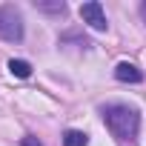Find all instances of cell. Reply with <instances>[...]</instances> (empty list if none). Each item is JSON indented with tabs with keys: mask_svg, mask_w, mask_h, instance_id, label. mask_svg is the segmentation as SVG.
I'll return each mask as SVG.
<instances>
[{
	"mask_svg": "<svg viewBox=\"0 0 146 146\" xmlns=\"http://www.w3.org/2000/svg\"><path fill=\"white\" fill-rule=\"evenodd\" d=\"M20 146H43V143H40L37 137H32V135H26V137L20 140Z\"/></svg>",
	"mask_w": 146,
	"mask_h": 146,
	"instance_id": "obj_8",
	"label": "cell"
},
{
	"mask_svg": "<svg viewBox=\"0 0 146 146\" xmlns=\"http://www.w3.org/2000/svg\"><path fill=\"white\" fill-rule=\"evenodd\" d=\"M35 9L37 12H49V15H63L66 3L63 0H35Z\"/></svg>",
	"mask_w": 146,
	"mask_h": 146,
	"instance_id": "obj_5",
	"label": "cell"
},
{
	"mask_svg": "<svg viewBox=\"0 0 146 146\" xmlns=\"http://www.w3.org/2000/svg\"><path fill=\"white\" fill-rule=\"evenodd\" d=\"M26 35V26H23V15L15 9V6H0V37L6 43H20Z\"/></svg>",
	"mask_w": 146,
	"mask_h": 146,
	"instance_id": "obj_2",
	"label": "cell"
},
{
	"mask_svg": "<svg viewBox=\"0 0 146 146\" xmlns=\"http://www.w3.org/2000/svg\"><path fill=\"white\" fill-rule=\"evenodd\" d=\"M103 123L117 140H132L140 129V115L126 103H109L103 106Z\"/></svg>",
	"mask_w": 146,
	"mask_h": 146,
	"instance_id": "obj_1",
	"label": "cell"
},
{
	"mask_svg": "<svg viewBox=\"0 0 146 146\" xmlns=\"http://www.w3.org/2000/svg\"><path fill=\"white\" fill-rule=\"evenodd\" d=\"M140 17H143V23H146V3H140Z\"/></svg>",
	"mask_w": 146,
	"mask_h": 146,
	"instance_id": "obj_9",
	"label": "cell"
},
{
	"mask_svg": "<svg viewBox=\"0 0 146 146\" xmlns=\"http://www.w3.org/2000/svg\"><path fill=\"white\" fill-rule=\"evenodd\" d=\"M63 146H89V135L80 129H69L63 135Z\"/></svg>",
	"mask_w": 146,
	"mask_h": 146,
	"instance_id": "obj_6",
	"label": "cell"
},
{
	"mask_svg": "<svg viewBox=\"0 0 146 146\" xmlns=\"http://www.w3.org/2000/svg\"><path fill=\"white\" fill-rule=\"evenodd\" d=\"M9 72H12V75L15 78H29L32 75V63H26V60H9Z\"/></svg>",
	"mask_w": 146,
	"mask_h": 146,
	"instance_id": "obj_7",
	"label": "cell"
},
{
	"mask_svg": "<svg viewBox=\"0 0 146 146\" xmlns=\"http://www.w3.org/2000/svg\"><path fill=\"white\" fill-rule=\"evenodd\" d=\"M115 78H117L120 83H140V80H143V72H140L135 63L123 60V63L115 66Z\"/></svg>",
	"mask_w": 146,
	"mask_h": 146,
	"instance_id": "obj_4",
	"label": "cell"
},
{
	"mask_svg": "<svg viewBox=\"0 0 146 146\" xmlns=\"http://www.w3.org/2000/svg\"><path fill=\"white\" fill-rule=\"evenodd\" d=\"M80 20L83 23H89L95 32H106V12H103V6L98 3V0H89V3H83L80 6Z\"/></svg>",
	"mask_w": 146,
	"mask_h": 146,
	"instance_id": "obj_3",
	"label": "cell"
}]
</instances>
